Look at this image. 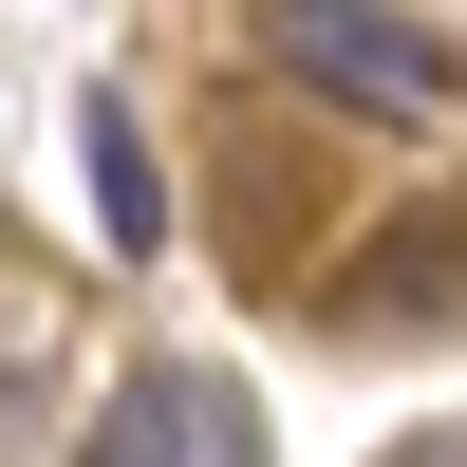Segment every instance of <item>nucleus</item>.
<instances>
[{
	"label": "nucleus",
	"mask_w": 467,
	"mask_h": 467,
	"mask_svg": "<svg viewBox=\"0 0 467 467\" xmlns=\"http://www.w3.org/2000/svg\"><path fill=\"white\" fill-rule=\"evenodd\" d=\"M262 37H281V75H318L356 112H449V37L393 0H262Z\"/></svg>",
	"instance_id": "obj_1"
},
{
	"label": "nucleus",
	"mask_w": 467,
	"mask_h": 467,
	"mask_svg": "<svg viewBox=\"0 0 467 467\" xmlns=\"http://www.w3.org/2000/svg\"><path fill=\"white\" fill-rule=\"evenodd\" d=\"M94 467H262V411L224 374H131L94 411Z\"/></svg>",
	"instance_id": "obj_2"
},
{
	"label": "nucleus",
	"mask_w": 467,
	"mask_h": 467,
	"mask_svg": "<svg viewBox=\"0 0 467 467\" xmlns=\"http://www.w3.org/2000/svg\"><path fill=\"white\" fill-rule=\"evenodd\" d=\"M94 224H112V244H169V187H150V131H131V112H94Z\"/></svg>",
	"instance_id": "obj_3"
}]
</instances>
